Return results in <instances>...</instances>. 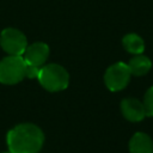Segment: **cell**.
Wrapping results in <instances>:
<instances>
[{"instance_id": "1", "label": "cell", "mask_w": 153, "mask_h": 153, "mask_svg": "<svg viewBox=\"0 0 153 153\" xmlns=\"http://www.w3.org/2000/svg\"><path fill=\"white\" fill-rule=\"evenodd\" d=\"M6 141L11 153H38L44 142V134L32 123H22L7 133Z\"/></svg>"}, {"instance_id": "2", "label": "cell", "mask_w": 153, "mask_h": 153, "mask_svg": "<svg viewBox=\"0 0 153 153\" xmlns=\"http://www.w3.org/2000/svg\"><path fill=\"white\" fill-rule=\"evenodd\" d=\"M39 84L50 92H57L67 88L69 82L68 72L57 63H49L39 69L38 74Z\"/></svg>"}, {"instance_id": "3", "label": "cell", "mask_w": 153, "mask_h": 153, "mask_svg": "<svg viewBox=\"0 0 153 153\" xmlns=\"http://www.w3.org/2000/svg\"><path fill=\"white\" fill-rule=\"evenodd\" d=\"M25 60L23 56L8 55L0 61V82L13 85L25 78Z\"/></svg>"}, {"instance_id": "4", "label": "cell", "mask_w": 153, "mask_h": 153, "mask_svg": "<svg viewBox=\"0 0 153 153\" xmlns=\"http://www.w3.org/2000/svg\"><path fill=\"white\" fill-rule=\"evenodd\" d=\"M0 44H1V48L8 55L22 56L27 47V41L25 35L22 31L13 27H7L1 31Z\"/></svg>"}, {"instance_id": "5", "label": "cell", "mask_w": 153, "mask_h": 153, "mask_svg": "<svg viewBox=\"0 0 153 153\" xmlns=\"http://www.w3.org/2000/svg\"><path fill=\"white\" fill-rule=\"evenodd\" d=\"M129 79L130 71L128 65L124 62H116L111 65L104 74V82L106 87L112 92L123 90L128 85Z\"/></svg>"}, {"instance_id": "6", "label": "cell", "mask_w": 153, "mask_h": 153, "mask_svg": "<svg viewBox=\"0 0 153 153\" xmlns=\"http://www.w3.org/2000/svg\"><path fill=\"white\" fill-rule=\"evenodd\" d=\"M49 56V47L43 42H36L26 47L24 51V60L26 63L41 67Z\"/></svg>"}, {"instance_id": "7", "label": "cell", "mask_w": 153, "mask_h": 153, "mask_svg": "<svg viewBox=\"0 0 153 153\" xmlns=\"http://www.w3.org/2000/svg\"><path fill=\"white\" fill-rule=\"evenodd\" d=\"M121 111L130 122H140L145 118L146 111L143 103L135 98H126L121 102Z\"/></svg>"}, {"instance_id": "8", "label": "cell", "mask_w": 153, "mask_h": 153, "mask_svg": "<svg viewBox=\"0 0 153 153\" xmlns=\"http://www.w3.org/2000/svg\"><path fill=\"white\" fill-rule=\"evenodd\" d=\"M130 153H153V141L145 133H136L129 141Z\"/></svg>"}, {"instance_id": "9", "label": "cell", "mask_w": 153, "mask_h": 153, "mask_svg": "<svg viewBox=\"0 0 153 153\" xmlns=\"http://www.w3.org/2000/svg\"><path fill=\"white\" fill-rule=\"evenodd\" d=\"M130 71V74L134 75H145L147 72H149L152 67L151 60L145 55H135L133 59H130L129 63H127Z\"/></svg>"}, {"instance_id": "10", "label": "cell", "mask_w": 153, "mask_h": 153, "mask_svg": "<svg viewBox=\"0 0 153 153\" xmlns=\"http://www.w3.org/2000/svg\"><path fill=\"white\" fill-rule=\"evenodd\" d=\"M122 44L128 53H131L135 55H139L145 50L143 39L136 33H127L122 39Z\"/></svg>"}, {"instance_id": "11", "label": "cell", "mask_w": 153, "mask_h": 153, "mask_svg": "<svg viewBox=\"0 0 153 153\" xmlns=\"http://www.w3.org/2000/svg\"><path fill=\"white\" fill-rule=\"evenodd\" d=\"M143 106H145L146 116H153V86L149 87L145 94Z\"/></svg>"}, {"instance_id": "12", "label": "cell", "mask_w": 153, "mask_h": 153, "mask_svg": "<svg viewBox=\"0 0 153 153\" xmlns=\"http://www.w3.org/2000/svg\"><path fill=\"white\" fill-rule=\"evenodd\" d=\"M39 69L41 67H37V66H32V65H29L26 63L25 65V76L26 78H38V74H39Z\"/></svg>"}, {"instance_id": "13", "label": "cell", "mask_w": 153, "mask_h": 153, "mask_svg": "<svg viewBox=\"0 0 153 153\" xmlns=\"http://www.w3.org/2000/svg\"><path fill=\"white\" fill-rule=\"evenodd\" d=\"M8 153H11V152H8Z\"/></svg>"}]
</instances>
